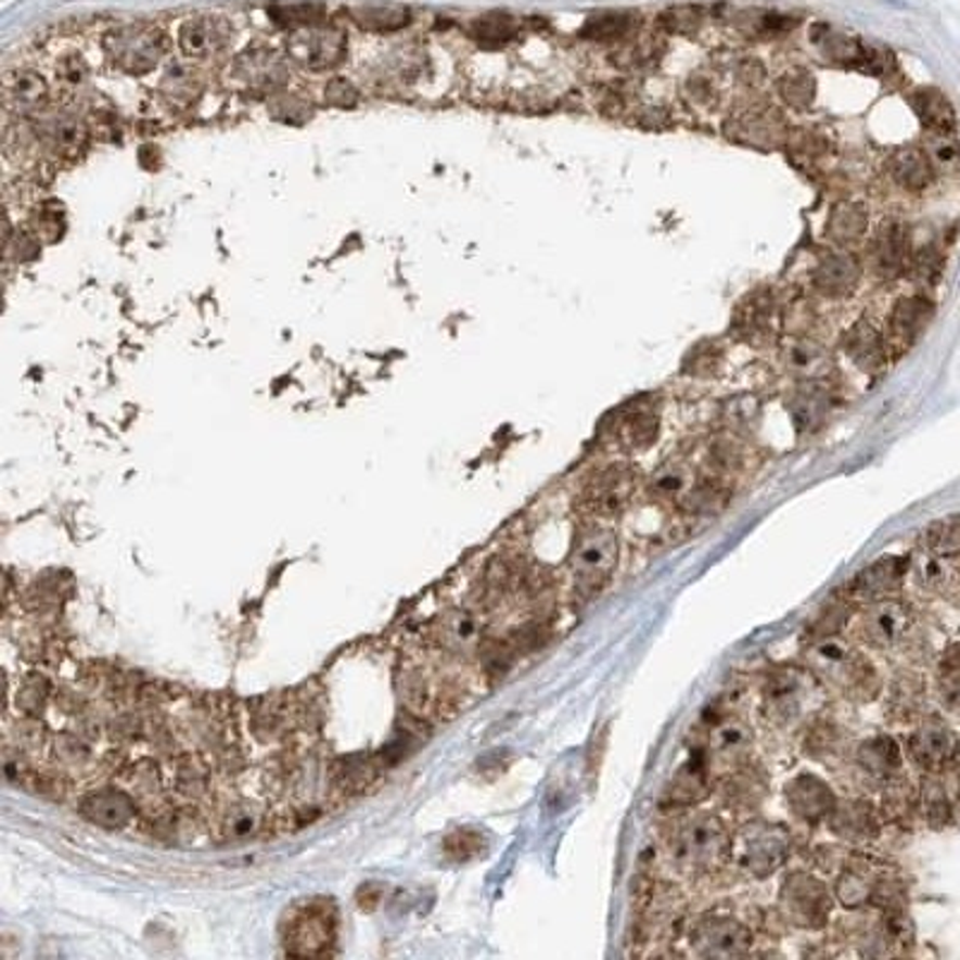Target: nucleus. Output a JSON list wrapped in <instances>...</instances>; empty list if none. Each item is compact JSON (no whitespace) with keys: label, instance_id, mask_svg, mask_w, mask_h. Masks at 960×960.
<instances>
[{"label":"nucleus","instance_id":"f257e3e1","mask_svg":"<svg viewBox=\"0 0 960 960\" xmlns=\"http://www.w3.org/2000/svg\"><path fill=\"white\" fill-rule=\"evenodd\" d=\"M809 665L817 677L853 702H874L881 692V677L872 661L835 637L817 639L809 649Z\"/></svg>","mask_w":960,"mask_h":960},{"label":"nucleus","instance_id":"f03ea898","mask_svg":"<svg viewBox=\"0 0 960 960\" xmlns=\"http://www.w3.org/2000/svg\"><path fill=\"white\" fill-rule=\"evenodd\" d=\"M735 853V843L730 839L720 817L699 811L689 817L675 833L673 857L675 862L692 874L716 872Z\"/></svg>","mask_w":960,"mask_h":960},{"label":"nucleus","instance_id":"7ed1b4c3","mask_svg":"<svg viewBox=\"0 0 960 960\" xmlns=\"http://www.w3.org/2000/svg\"><path fill=\"white\" fill-rule=\"evenodd\" d=\"M104 53L118 71L146 75L162 63L166 34L152 25H120L104 34Z\"/></svg>","mask_w":960,"mask_h":960},{"label":"nucleus","instance_id":"20e7f679","mask_svg":"<svg viewBox=\"0 0 960 960\" xmlns=\"http://www.w3.org/2000/svg\"><path fill=\"white\" fill-rule=\"evenodd\" d=\"M778 906L785 920L799 930H823L831 918L827 884L807 872H793L783 879Z\"/></svg>","mask_w":960,"mask_h":960},{"label":"nucleus","instance_id":"39448f33","mask_svg":"<svg viewBox=\"0 0 960 960\" xmlns=\"http://www.w3.org/2000/svg\"><path fill=\"white\" fill-rule=\"evenodd\" d=\"M619 540L605 526L586 528L572 550V572L584 591H598L617 567Z\"/></svg>","mask_w":960,"mask_h":960},{"label":"nucleus","instance_id":"423d86ee","mask_svg":"<svg viewBox=\"0 0 960 960\" xmlns=\"http://www.w3.org/2000/svg\"><path fill=\"white\" fill-rule=\"evenodd\" d=\"M790 848L793 841L781 823H747L738 835L740 865L756 879L776 874L788 862Z\"/></svg>","mask_w":960,"mask_h":960},{"label":"nucleus","instance_id":"0eeeda50","mask_svg":"<svg viewBox=\"0 0 960 960\" xmlns=\"http://www.w3.org/2000/svg\"><path fill=\"white\" fill-rule=\"evenodd\" d=\"M286 55L289 59L308 67V71H330V67L338 65L346 55V34L336 27L324 25H308L291 29L286 37Z\"/></svg>","mask_w":960,"mask_h":960},{"label":"nucleus","instance_id":"6e6552de","mask_svg":"<svg viewBox=\"0 0 960 960\" xmlns=\"http://www.w3.org/2000/svg\"><path fill=\"white\" fill-rule=\"evenodd\" d=\"M722 132L732 142L744 146H759V150L781 146L788 140L785 120L771 106H744L740 111H732L722 120Z\"/></svg>","mask_w":960,"mask_h":960},{"label":"nucleus","instance_id":"1a4fd4ad","mask_svg":"<svg viewBox=\"0 0 960 960\" xmlns=\"http://www.w3.org/2000/svg\"><path fill=\"white\" fill-rule=\"evenodd\" d=\"M34 135L41 150L55 159H77L89 140L87 123L67 108L43 111L34 118Z\"/></svg>","mask_w":960,"mask_h":960},{"label":"nucleus","instance_id":"9d476101","mask_svg":"<svg viewBox=\"0 0 960 960\" xmlns=\"http://www.w3.org/2000/svg\"><path fill=\"white\" fill-rule=\"evenodd\" d=\"M689 944L702 958H740L750 951L752 932L732 918H704L696 922Z\"/></svg>","mask_w":960,"mask_h":960},{"label":"nucleus","instance_id":"9b49d317","mask_svg":"<svg viewBox=\"0 0 960 960\" xmlns=\"http://www.w3.org/2000/svg\"><path fill=\"white\" fill-rule=\"evenodd\" d=\"M958 750L960 744L956 732L939 718L924 720L908 740L910 759L927 773L946 771L956 761Z\"/></svg>","mask_w":960,"mask_h":960},{"label":"nucleus","instance_id":"f8f14e48","mask_svg":"<svg viewBox=\"0 0 960 960\" xmlns=\"http://www.w3.org/2000/svg\"><path fill=\"white\" fill-rule=\"evenodd\" d=\"M635 488H637L635 471L625 464L607 466L601 473H596L589 485H586L581 495V504L589 512L601 516L617 514L629 504Z\"/></svg>","mask_w":960,"mask_h":960},{"label":"nucleus","instance_id":"ddd939ff","mask_svg":"<svg viewBox=\"0 0 960 960\" xmlns=\"http://www.w3.org/2000/svg\"><path fill=\"white\" fill-rule=\"evenodd\" d=\"M233 41L231 22L221 15H195L178 29V49L190 61H207L229 49Z\"/></svg>","mask_w":960,"mask_h":960},{"label":"nucleus","instance_id":"4468645a","mask_svg":"<svg viewBox=\"0 0 960 960\" xmlns=\"http://www.w3.org/2000/svg\"><path fill=\"white\" fill-rule=\"evenodd\" d=\"M231 77L253 92H269L289 82V65L274 49L253 47L235 55Z\"/></svg>","mask_w":960,"mask_h":960},{"label":"nucleus","instance_id":"2eb2a0df","mask_svg":"<svg viewBox=\"0 0 960 960\" xmlns=\"http://www.w3.org/2000/svg\"><path fill=\"white\" fill-rule=\"evenodd\" d=\"M932 318H934V305L930 298L924 296L900 298L888 315V330L884 334L888 356L898 358L910 351V346L918 342V336L924 330H927Z\"/></svg>","mask_w":960,"mask_h":960},{"label":"nucleus","instance_id":"dca6fc26","mask_svg":"<svg viewBox=\"0 0 960 960\" xmlns=\"http://www.w3.org/2000/svg\"><path fill=\"white\" fill-rule=\"evenodd\" d=\"M908 627L910 610L896 601V598H884V601L869 603L867 613H862L860 617V625H857V631H860L862 641H867L869 647L891 649L906 637Z\"/></svg>","mask_w":960,"mask_h":960},{"label":"nucleus","instance_id":"f3484780","mask_svg":"<svg viewBox=\"0 0 960 960\" xmlns=\"http://www.w3.org/2000/svg\"><path fill=\"white\" fill-rule=\"evenodd\" d=\"M785 799L790 811L805 823H815L829 819L833 807L839 805V797L827 781H821L815 773H799L785 788Z\"/></svg>","mask_w":960,"mask_h":960},{"label":"nucleus","instance_id":"a211bd4d","mask_svg":"<svg viewBox=\"0 0 960 960\" xmlns=\"http://www.w3.org/2000/svg\"><path fill=\"white\" fill-rule=\"evenodd\" d=\"M811 684L805 673L799 670H781L771 675V682L766 687V714L776 722H795L805 714L807 696Z\"/></svg>","mask_w":960,"mask_h":960},{"label":"nucleus","instance_id":"6ab92c4d","mask_svg":"<svg viewBox=\"0 0 960 960\" xmlns=\"http://www.w3.org/2000/svg\"><path fill=\"white\" fill-rule=\"evenodd\" d=\"M908 567H910L908 560L898 555H886L876 560L872 567H867L865 572L857 574V579L850 584V601L876 603L884 601V598H891L903 586Z\"/></svg>","mask_w":960,"mask_h":960},{"label":"nucleus","instance_id":"aec40b11","mask_svg":"<svg viewBox=\"0 0 960 960\" xmlns=\"http://www.w3.org/2000/svg\"><path fill=\"white\" fill-rule=\"evenodd\" d=\"M872 267L881 277H898L910 267V233L906 223L886 219L874 233L872 241Z\"/></svg>","mask_w":960,"mask_h":960},{"label":"nucleus","instance_id":"412c9836","mask_svg":"<svg viewBox=\"0 0 960 960\" xmlns=\"http://www.w3.org/2000/svg\"><path fill=\"white\" fill-rule=\"evenodd\" d=\"M862 265L848 253H831L819 259L811 272V284L827 298H848L860 286Z\"/></svg>","mask_w":960,"mask_h":960},{"label":"nucleus","instance_id":"4be33fe9","mask_svg":"<svg viewBox=\"0 0 960 960\" xmlns=\"http://www.w3.org/2000/svg\"><path fill=\"white\" fill-rule=\"evenodd\" d=\"M5 108L20 118H37L49 108L51 89L41 75L31 71H13L3 82Z\"/></svg>","mask_w":960,"mask_h":960},{"label":"nucleus","instance_id":"5701e85b","mask_svg":"<svg viewBox=\"0 0 960 960\" xmlns=\"http://www.w3.org/2000/svg\"><path fill=\"white\" fill-rule=\"evenodd\" d=\"M827 821L835 835L850 843H872L881 831L879 811L867 799H839Z\"/></svg>","mask_w":960,"mask_h":960},{"label":"nucleus","instance_id":"b1692460","mask_svg":"<svg viewBox=\"0 0 960 960\" xmlns=\"http://www.w3.org/2000/svg\"><path fill=\"white\" fill-rule=\"evenodd\" d=\"M888 174L894 183L908 192H922L932 185L934 164L920 146H903L888 159Z\"/></svg>","mask_w":960,"mask_h":960},{"label":"nucleus","instance_id":"393cba45","mask_svg":"<svg viewBox=\"0 0 960 960\" xmlns=\"http://www.w3.org/2000/svg\"><path fill=\"white\" fill-rule=\"evenodd\" d=\"M845 354H848L853 363L857 368H862L865 372H874L879 368H884L886 360L891 358L884 334L869 322H857L853 330L845 334Z\"/></svg>","mask_w":960,"mask_h":960},{"label":"nucleus","instance_id":"a878e982","mask_svg":"<svg viewBox=\"0 0 960 960\" xmlns=\"http://www.w3.org/2000/svg\"><path fill=\"white\" fill-rule=\"evenodd\" d=\"M708 795V771L704 756H692V759L680 766L675 773L673 783L665 793V802L673 807H692L699 805Z\"/></svg>","mask_w":960,"mask_h":960},{"label":"nucleus","instance_id":"bb28decb","mask_svg":"<svg viewBox=\"0 0 960 960\" xmlns=\"http://www.w3.org/2000/svg\"><path fill=\"white\" fill-rule=\"evenodd\" d=\"M750 728L740 720L720 722L714 730V738H711V754H714V761L722 768H740L750 756Z\"/></svg>","mask_w":960,"mask_h":960},{"label":"nucleus","instance_id":"cd10ccee","mask_svg":"<svg viewBox=\"0 0 960 960\" xmlns=\"http://www.w3.org/2000/svg\"><path fill=\"white\" fill-rule=\"evenodd\" d=\"M857 761H860L865 771L872 778H876V781L891 783L900 773L903 754H900V747L894 738L879 735V738H872L862 744L860 752H857Z\"/></svg>","mask_w":960,"mask_h":960},{"label":"nucleus","instance_id":"c85d7f7f","mask_svg":"<svg viewBox=\"0 0 960 960\" xmlns=\"http://www.w3.org/2000/svg\"><path fill=\"white\" fill-rule=\"evenodd\" d=\"M869 229V214L862 202H839L833 205L827 219V239L835 245H850L860 241Z\"/></svg>","mask_w":960,"mask_h":960},{"label":"nucleus","instance_id":"c756f323","mask_svg":"<svg viewBox=\"0 0 960 960\" xmlns=\"http://www.w3.org/2000/svg\"><path fill=\"white\" fill-rule=\"evenodd\" d=\"M910 104L918 113L920 120L934 132H953L956 126V113L951 101H948L939 89L922 87L910 97Z\"/></svg>","mask_w":960,"mask_h":960},{"label":"nucleus","instance_id":"7c9ffc66","mask_svg":"<svg viewBox=\"0 0 960 960\" xmlns=\"http://www.w3.org/2000/svg\"><path fill=\"white\" fill-rule=\"evenodd\" d=\"M132 799L116 790L92 795L85 802V815L106 829H120L132 819Z\"/></svg>","mask_w":960,"mask_h":960},{"label":"nucleus","instance_id":"2f4dec72","mask_svg":"<svg viewBox=\"0 0 960 960\" xmlns=\"http://www.w3.org/2000/svg\"><path fill=\"white\" fill-rule=\"evenodd\" d=\"M348 15L356 22L360 29L368 31H397L409 25L411 13L409 8L401 5H358L348 10Z\"/></svg>","mask_w":960,"mask_h":960},{"label":"nucleus","instance_id":"473e14b6","mask_svg":"<svg viewBox=\"0 0 960 960\" xmlns=\"http://www.w3.org/2000/svg\"><path fill=\"white\" fill-rule=\"evenodd\" d=\"M778 97L783 99V104L790 108L805 111L817 99V80L815 75L807 73L805 67H788V71L778 77Z\"/></svg>","mask_w":960,"mask_h":960},{"label":"nucleus","instance_id":"72a5a7b5","mask_svg":"<svg viewBox=\"0 0 960 960\" xmlns=\"http://www.w3.org/2000/svg\"><path fill=\"white\" fill-rule=\"evenodd\" d=\"M879 888V879L862 869H845V872L835 881V898H839L845 908H862L874 903Z\"/></svg>","mask_w":960,"mask_h":960},{"label":"nucleus","instance_id":"f704fd0d","mask_svg":"<svg viewBox=\"0 0 960 960\" xmlns=\"http://www.w3.org/2000/svg\"><path fill=\"white\" fill-rule=\"evenodd\" d=\"M785 144L790 156L802 166H817L831 152V142L827 140V135L815 128H799L788 132Z\"/></svg>","mask_w":960,"mask_h":960},{"label":"nucleus","instance_id":"c9c22d12","mask_svg":"<svg viewBox=\"0 0 960 960\" xmlns=\"http://www.w3.org/2000/svg\"><path fill=\"white\" fill-rule=\"evenodd\" d=\"M159 92L166 97L168 104H180V106L192 104L200 94L197 75L192 73V67L183 63L168 65V71L164 73L159 82Z\"/></svg>","mask_w":960,"mask_h":960},{"label":"nucleus","instance_id":"e433bc0d","mask_svg":"<svg viewBox=\"0 0 960 960\" xmlns=\"http://www.w3.org/2000/svg\"><path fill=\"white\" fill-rule=\"evenodd\" d=\"M922 809L924 817L934 829H944L953 815L951 797H948L946 785L939 781V773H932L922 788Z\"/></svg>","mask_w":960,"mask_h":960},{"label":"nucleus","instance_id":"4c0bfd02","mask_svg":"<svg viewBox=\"0 0 960 960\" xmlns=\"http://www.w3.org/2000/svg\"><path fill=\"white\" fill-rule=\"evenodd\" d=\"M308 936H310L308 953H320V948L315 946V944H320V946L330 944V942H327V939H330V918H327V914H324L322 910L310 908L308 912L300 914V918H298L296 922H293V936H291V942H293V944H303L300 953L305 951V944H308Z\"/></svg>","mask_w":960,"mask_h":960},{"label":"nucleus","instance_id":"58836bf2","mask_svg":"<svg viewBox=\"0 0 960 960\" xmlns=\"http://www.w3.org/2000/svg\"><path fill=\"white\" fill-rule=\"evenodd\" d=\"M217 829L221 839H245L263 829V817L255 805H233L223 811Z\"/></svg>","mask_w":960,"mask_h":960},{"label":"nucleus","instance_id":"ea45409f","mask_svg":"<svg viewBox=\"0 0 960 960\" xmlns=\"http://www.w3.org/2000/svg\"><path fill=\"white\" fill-rule=\"evenodd\" d=\"M815 39L821 47V51L827 53V59H831L833 63L857 67V65H865L869 61L867 49H862L855 39L843 37V34H835L829 29V31H823L821 37H815Z\"/></svg>","mask_w":960,"mask_h":960},{"label":"nucleus","instance_id":"a19ab883","mask_svg":"<svg viewBox=\"0 0 960 960\" xmlns=\"http://www.w3.org/2000/svg\"><path fill=\"white\" fill-rule=\"evenodd\" d=\"M939 694L946 706L960 711V643L948 647L939 663Z\"/></svg>","mask_w":960,"mask_h":960},{"label":"nucleus","instance_id":"79ce46f5","mask_svg":"<svg viewBox=\"0 0 960 960\" xmlns=\"http://www.w3.org/2000/svg\"><path fill=\"white\" fill-rule=\"evenodd\" d=\"M924 548L932 555L953 558L960 552V519H948V522L934 524L924 534Z\"/></svg>","mask_w":960,"mask_h":960},{"label":"nucleus","instance_id":"37998d69","mask_svg":"<svg viewBox=\"0 0 960 960\" xmlns=\"http://www.w3.org/2000/svg\"><path fill=\"white\" fill-rule=\"evenodd\" d=\"M272 17L281 27L298 29L308 25H318L322 20V8L312 3H284L272 8Z\"/></svg>","mask_w":960,"mask_h":960},{"label":"nucleus","instance_id":"c03bdc74","mask_svg":"<svg viewBox=\"0 0 960 960\" xmlns=\"http://www.w3.org/2000/svg\"><path fill=\"white\" fill-rule=\"evenodd\" d=\"M514 31H516L514 20L507 17V15H488L473 25V34H476V39L483 43H490V47L510 41L514 37Z\"/></svg>","mask_w":960,"mask_h":960},{"label":"nucleus","instance_id":"a18cd8bd","mask_svg":"<svg viewBox=\"0 0 960 960\" xmlns=\"http://www.w3.org/2000/svg\"><path fill=\"white\" fill-rule=\"evenodd\" d=\"M924 152L930 154L934 168L936 166L951 168L960 159L958 142L951 138V132H934V130H930V138H927V146H924Z\"/></svg>","mask_w":960,"mask_h":960},{"label":"nucleus","instance_id":"49530a36","mask_svg":"<svg viewBox=\"0 0 960 960\" xmlns=\"http://www.w3.org/2000/svg\"><path fill=\"white\" fill-rule=\"evenodd\" d=\"M658 433V421L653 413H635L625 425V437L631 447H649Z\"/></svg>","mask_w":960,"mask_h":960},{"label":"nucleus","instance_id":"de8ad7c7","mask_svg":"<svg viewBox=\"0 0 960 960\" xmlns=\"http://www.w3.org/2000/svg\"><path fill=\"white\" fill-rule=\"evenodd\" d=\"M629 25L631 22L627 15H603V17H596L591 25L586 27V34L598 41H610V39L625 37V34L629 31Z\"/></svg>","mask_w":960,"mask_h":960},{"label":"nucleus","instance_id":"09e8293b","mask_svg":"<svg viewBox=\"0 0 960 960\" xmlns=\"http://www.w3.org/2000/svg\"><path fill=\"white\" fill-rule=\"evenodd\" d=\"M910 785H906V783H894L891 781V788L886 790V797H884V809H886V817L888 819H894V821H900V819H906L908 815H910V809H912V797H910V790H908Z\"/></svg>","mask_w":960,"mask_h":960},{"label":"nucleus","instance_id":"8fccbe9b","mask_svg":"<svg viewBox=\"0 0 960 960\" xmlns=\"http://www.w3.org/2000/svg\"><path fill=\"white\" fill-rule=\"evenodd\" d=\"M324 101L336 108H351L358 101V92L351 82L346 80H332L324 87Z\"/></svg>","mask_w":960,"mask_h":960},{"label":"nucleus","instance_id":"3c124183","mask_svg":"<svg viewBox=\"0 0 960 960\" xmlns=\"http://www.w3.org/2000/svg\"><path fill=\"white\" fill-rule=\"evenodd\" d=\"M59 77L67 87H82L87 82V63L82 55H65L59 65Z\"/></svg>","mask_w":960,"mask_h":960},{"label":"nucleus","instance_id":"603ef678","mask_svg":"<svg viewBox=\"0 0 960 960\" xmlns=\"http://www.w3.org/2000/svg\"><path fill=\"white\" fill-rule=\"evenodd\" d=\"M481 845H483L481 835L471 831H459L447 841V850L455 853L457 860H469L471 855H476L481 850Z\"/></svg>","mask_w":960,"mask_h":960},{"label":"nucleus","instance_id":"864d4df0","mask_svg":"<svg viewBox=\"0 0 960 960\" xmlns=\"http://www.w3.org/2000/svg\"><path fill=\"white\" fill-rule=\"evenodd\" d=\"M663 27L670 31H689L699 27V13H694V10H670L663 17Z\"/></svg>","mask_w":960,"mask_h":960},{"label":"nucleus","instance_id":"5fc2aeb1","mask_svg":"<svg viewBox=\"0 0 960 960\" xmlns=\"http://www.w3.org/2000/svg\"><path fill=\"white\" fill-rule=\"evenodd\" d=\"M687 94L692 97L694 104H706V101H711V99L716 97V89H714V85L706 80V77L694 75L692 80L687 82Z\"/></svg>","mask_w":960,"mask_h":960},{"label":"nucleus","instance_id":"6e6d98bb","mask_svg":"<svg viewBox=\"0 0 960 960\" xmlns=\"http://www.w3.org/2000/svg\"><path fill=\"white\" fill-rule=\"evenodd\" d=\"M738 77H740V80H742L744 85H747V87H759V85L764 82L766 71H764V65H761L759 61L750 59V61H742V63H740V67H738Z\"/></svg>","mask_w":960,"mask_h":960}]
</instances>
